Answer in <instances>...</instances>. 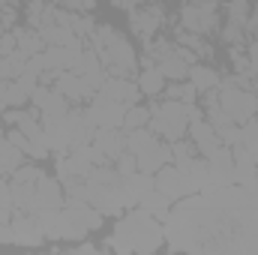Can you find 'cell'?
Wrapping results in <instances>:
<instances>
[{
	"instance_id": "cell-1",
	"label": "cell",
	"mask_w": 258,
	"mask_h": 255,
	"mask_svg": "<svg viewBox=\"0 0 258 255\" xmlns=\"http://www.w3.org/2000/svg\"><path fill=\"white\" fill-rule=\"evenodd\" d=\"M93 51L99 54L102 66L111 72V75H120V78H129L138 66V57H135V48L129 45V39L123 33H117L114 27H96L93 30Z\"/></svg>"
},
{
	"instance_id": "cell-2",
	"label": "cell",
	"mask_w": 258,
	"mask_h": 255,
	"mask_svg": "<svg viewBox=\"0 0 258 255\" xmlns=\"http://www.w3.org/2000/svg\"><path fill=\"white\" fill-rule=\"evenodd\" d=\"M198 108L192 102H180V99H165L162 105H156L150 111V129L153 135H162L168 141H177L192 120H198Z\"/></svg>"
},
{
	"instance_id": "cell-3",
	"label": "cell",
	"mask_w": 258,
	"mask_h": 255,
	"mask_svg": "<svg viewBox=\"0 0 258 255\" xmlns=\"http://www.w3.org/2000/svg\"><path fill=\"white\" fill-rule=\"evenodd\" d=\"M117 237L123 249H138V252H150L159 246V225L153 222V216L141 207L132 210L126 219L117 225Z\"/></svg>"
},
{
	"instance_id": "cell-4",
	"label": "cell",
	"mask_w": 258,
	"mask_h": 255,
	"mask_svg": "<svg viewBox=\"0 0 258 255\" xmlns=\"http://www.w3.org/2000/svg\"><path fill=\"white\" fill-rule=\"evenodd\" d=\"M222 87L216 90L219 93V105L225 108V114L234 120V123H246L252 120L258 111V96L252 90H243L240 84H231V81H219Z\"/></svg>"
},
{
	"instance_id": "cell-5",
	"label": "cell",
	"mask_w": 258,
	"mask_h": 255,
	"mask_svg": "<svg viewBox=\"0 0 258 255\" xmlns=\"http://www.w3.org/2000/svg\"><path fill=\"white\" fill-rule=\"evenodd\" d=\"M60 210H63V189H60V180H54V177H42V180L36 183L33 213H36L42 222H48V219H54Z\"/></svg>"
},
{
	"instance_id": "cell-6",
	"label": "cell",
	"mask_w": 258,
	"mask_h": 255,
	"mask_svg": "<svg viewBox=\"0 0 258 255\" xmlns=\"http://www.w3.org/2000/svg\"><path fill=\"white\" fill-rule=\"evenodd\" d=\"M153 186L159 192H165L168 198H186V195L198 192V183H195L183 168H177V165H162V168L156 171Z\"/></svg>"
},
{
	"instance_id": "cell-7",
	"label": "cell",
	"mask_w": 258,
	"mask_h": 255,
	"mask_svg": "<svg viewBox=\"0 0 258 255\" xmlns=\"http://www.w3.org/2000/svg\"><path fill=\"white\" fill-rule=\"evenodd\" d=\"M126 108L123 102H114L108 96H99L93 99V105L87 108V120L93 123L96 129H114V126H123V117H126Z\"/></svg>"
},
{
	"instance_id": "cell-8",
	"label": "cell",
	"mask_w": 258,
	"mask_h": 255,
	"mask_svg": "<svg viewBox=\"0 0 258 255\" xmlns=\"http://www.w3.org/2000/svg\"><path fill=\"white\" fill-rule=\"evenodd\" d=\"M30 102L36 105V111L42 117H63L66 111H69V99L57 87H48V84H36L30 90Z\"/></svg>"
},
{
	"instance_id": "cell-9",
	"label": "cell",
	"mask_w": 258,
	"mask_h": 255,
	"mask_svg": "<svg viewBox=\"0 0 258 255\" xmlns=\"http://www.w3.org/2000/svg\"><path fill=\"white\" fill-rule=\"evenodd\" d=\"M183 27L192 33H210L216 27V3L213 0H195L192 6L183 9Z\"/></svg>"
},
{
	"instance_id": "cell-10",
	"label": "cell",
	"mask_w": 258,
	"mask_h": 255,
	"mask_svg": "<svg viewBox=\"0 0 258 255\" xmlns=\"http://www.w3.org/2000/svg\"><path fill=\"white\" fill-rule=\"evenodd\" d=\"M51 78H54V87L63 93L69 102H81V99H87L93 90H90V84L75 72V69H60V72H54L51 69Z\"/></svg>"
},
{
	"instance_id": "cell-11",
	"label": "cell",
	"mask_w": 258,
	"mask_h": 255,
	"mask_svg": "<svg viewBox=\"0 0 258 255\" xmlns=\"http://www.w3.org/2000/svg\"><path fill=\"white\" fill-rule=\"evenodd\" d=\"M135 156V162H138V171H144V174H153V171H159L162 165H168L171 162V147H165L162 141H150V144H144L138 153H132Z\"/></svg>"
},
{
	"instance_id": "cell-12",
	"label": "cell",
	"mask_w": 258,
	"mask_h": 255,
	"mask_svg": "<svg viewBox=\"0 0 258 255\" xmlns=\"http://www.w3.org/2000/svg\"><path fill=\"white\" fill-rule=\"evenodd\" d=\"M99 96H108V99H114V102H123V105H132L135 99H138V84H132L129 78H120V75H111V78H105L102 81V87L96 90Z\"/></svg>"
},
{
	"instance_id": "cell-13",
	"label": "cell",
	"mask_w": 258,
	"mask_h": 255,
	"mask_svg": "<svg viewBox=\"0 0 258 255\" xmlns=\"http://www.w3.org/2000/svg\"><path fill=\"white\" fill-rule=\"evenodd\" d=\"M189 132H192V144L195 150H201L204 156H210L213 150H219L222 147V138H219V132L210 126V120H192L189 123Z\"/></svg>"
},
{
	"instance_id": "cell-14",
	"label": "cell",
	"mask_w": 258,
	"mask_h": 255,
	"mask_svg": "<svg viewBox=\"0 0 258 255\" xmlns=\"http://www.w3.org/2000/svg\"><path fill=\"white\" fill-rule=\"evenodd\" d=\"M93 147H96L105 159H117V156L126 150V135H120L117 126L114 129H96V135H93Z\"/></svg>"
},
{
	"instance_id": "cell-15",
	"label": "cell",
	"mask_w": 258,
	"mask_h": 255,
	"mask_svg": "<svg viewBox=\"0 0 258 255\" xmlns=\"http://www.w3.org/2000/svg\"><path fill=\"white\" fill-rule=\"evenodd\" d=\"M162 21V9L159 6H144L138 12H132V30L138 36H153V30L159 27Z\"/></svg>"
},
{
	"instance_id": "cell-16",
	"label": "cell",
	"mask_w": 258,
	"mask_h": 255,
	"mask_svg": "<svg viewBox=\"0 0 258 255\" xmlns=\"http://www.w3.org/2000/svg\"><path fill=\"white\" fill-rule=\"evenodd\" d=\"M27 69V57L15 48L9 54H0V81H9V78H18L21 72Z\"/></svg>"
},
{
	"instance_id": "cell-17",
	"label": "cell",
	"mask_w": 258,
	"mask_h": 255,
	"mask_svg": "<svg viewBox=\"0 0 258 255\" xmlns=\"http://www.w3.org/2000/svg\"><path fill=\"white\" fill-rule=\"evenodd\" d=\"M15 48L24 57H33V54H39L45 48V39H42L39 30H21V33H15Z\"/></svg>"
},
{
	"instance_id": "cell-18",
	"label": "cell",
	"mask_w": 258,
	"mask_h": 255,
	"mask_svg": "<svg viewBox=\"0 0 258 255\" xmlns=\"http://www.w3.org/2000/svg\"><path fill=\"white\" fill-rule=\"evenodd\" d=\"M138 90L147 93V96H159V93L165 90V75H162L156 66H147V69L141 72V78H138Z\"/></svg>"
},
{
	"instance_id": "cell-19",
	"label": "cell",
	"mask_w": 258,
	"mask_h": 255,
	"mask_svg": "<svg viewBox=\"0 0 258 255\" xmlns=\"http://www.w3.org/2000/svg\"><path fill=\"white\" fill-rule=\"evenodd\" d=\"M0 93H3V99H6V105H9V108H18V105H24V102L30 99V90H27L18 78L3 81V84H0Z\"/></svg>"
},
{
	"instance_id": "cell-20",
	"label": "cell",
	"mask_w": 258,
	"mask_h": 255,
	"mask_svg": "<svg viewBox=\"0 0 258 255\" xmlns=\"http://www.w3.org/2000/svg\"><path fill=\"white\" fill-rule=\"evenodd\" d=\"M189 78H192V87L198 93H207V90L219 87V72L210 69V66H192L189 69Z\"/></svg>"
},
{
	"instance_id": "cell-21",
	"label": "cell",
	"mask_w": 258,
	"mask_h": 255,
	"mask_svg": "<svg viewBox=\"0 0 258 255\" xmlns=\"http://www.w3.org/2000/svg\"><path fill=\"white\" fill-rule=\"evenodd\" d=\"M168 201H171V198H168L165 192H159L156 186H153V189L141 198V207H144L150 216H156V219H165V216H168Z\"/></svg>"
},
{
	"instance_id": "cell-22",
	"label": "cell",
	"mask_w": 258,
	"mask_h": 255,
	"mask_svg": "<svg viewBox=\"0 0 258 255\" xmlns=\"http://www.w3.org/2000/svg\"><path fill=\"white\" fill-rule=\"evenodd\" d=\"M9 234H12V243H36V240H39V228H36V222L27 219V216L15 219Z\"/></svg>"
},
{
	"instance_id": "cell-23",
	"label": "cell",
	"mask_w": 258,
	"mask_h": 255,
	"mask_svg": "<svg viewBox=\"0 0 258 255\" xmlns=\"http://www.w3.org/2000/svg\"><path fill=\"white\" fill-rule=\"evenodd\" d=\"M21 159H24V150H18L9 138H0V165L6 171H15L18 165H24Z\"/></svg>"
},
{
	"instance_id": "cell-24",
	"label": "cell",
	"mask_w": 258,
	"mask_h": 255,
	"mask_svg": "<svg viewBox=\"0 0 258 255\" xmlns=\"http://www.w3.org/2000/svg\"><path fill=\"white\" fill-rule=\"evenodd\" d=\"M195 159V144H186V141H171V162L177 168H186L189 162Z\"/></svg>"
},
{
	"instance_id": "cell-25",
	"label": "cell",
	"mask_w": 258,
	"mask_h": 255,
	"mask_svg": "<svg viewBox=\"0 0 258 255\" xmlns=\"http://www.w3.org/2000/svg\"><path fill=\"white\" fill-rule=\"evenodd\" d=\"M150 123V111L147 108H138V105H132L126 111V117H123V126L126 129H141Z\"/></svg>"
},
{
	"instance_id": "cell-26",
	"label": "cell",
	"mask_w": 258,
	"mask_h": 255,
	"mask_svg": "<svg viewBox=\"0 0 258 255\" xmlns=\"http://www.w3.org/2000/svg\"><path fill=\"white\" fill-rule=\"evenodd\" d=\"M12 180H21V183H39L42 180V171L36 168V165H18L15 171H12Z\"/></svg>"
},
{
	"instance_id": "cell-27",
	"label": "cell",
	"mask_w": 258,
	"mask_h": 255,
	"mask_svg": "<svg viewBox=\"0 0 258 255\" xmlns=\"http://www.w3.org/2000/svg\"><path fill=\"white\" fill-rule=\"evenodd\" d=\"M165 93H168V99H180V102H192V99H195V93H198V90H195L192 84H174V87H168Z\"/></svg>"
},
{
	"instance_id": "cell-28",
	"label": "cell",
	"mask_w": 258,
	"mask_h": 255,
	"mask_svg": "<svg viewBox=\"0 0 258 255\" xmlns=\"http://www.w3.org/2000/svg\"><path fill=\"white\" fill-rule=\"evenodd\" d=\"M246 36L249 39H258V9H252L249 18H246Z\"/></svg>"
},
{
	"instance_id": "cell-29",
	"label": "cell",
	"mask_w": 258,
	"mask_h": 255,
	"mask_svg": "<svg viewBox=\"0 0 258 255\" xmlns=\"http://www.w3.org/2000/svg\"><path fill=\"white\" fill-rule=\"evenodd\" d=\"M0 207H12V189L0 180Z\"/></svg>"
},
{
	"instance_id": "cell-30",
	"label": "cell",
	"mask_w": 258,
	"mask_h": 255,
	"mask_svg": "<svg viewBox=\"0 0 258 255\" xmlns=\"http://www.w3.org/2000/svg\"><path fill=\"white\" fill-rule=\"evenodd\" d=\"M63 3L69 6V9H90L96 0H63Z\"/></svg>"
},
{
	"instance_id": "cell-31",
	"label": "cell",
	"mask_w": 258,
	"mask_h": 255,
	"mask_svg": "<svg viewBox=\"0 0 258 255\" xmlns=\"http://www.w3.org/2000/svg\"><path fill=\"white\" fill-rule=\"evenodd\" d=\"M249 60H252V63H249V69H255V72H258V39L252 42V48H249Z\"/></svg>"
},
{
	"instance_id": "cell-32",
	"label": "cell",
	"mask_w": 258,
	"mask_h": 255,
	"mask_svg": "<svg viewBox=\"0 0 258 255\" xmlns=\"http://www.w3.org/2000/svg\"><path fill=\"white\" fill-rule=\"evenodd\" d=\"M6 111V99H3V93H0V114Z\"/></svg>"
},
{
	"instance_id": "cell-33",
	"label": "cell",
	"mask_w": 258,
	"mask_h": 255,
	"mask_svg": "<svg viewBox=\"0 0 258 255\" xmlns=\"http://www.w3.org/2000/svg\"><path fill=\"white\" fill-rule=\"evenodd\" d=\"M0 36H3V21H0Z\"/></svg>"
},
{
	"instance_id": "cell-34",
	"label": "cell",
	"mask_w": 258,
	"mask_h": 255,
	"mask_svg": "<svg viewBox=\"0 0 258 255\" xmlns=\"http://www.w3.org/2000/svg\"><path fill=\"white\" fill-rule=\"evenodd\" d=\"M0 138H3V123H0Z\"/></svg>"
}]
</instances>
